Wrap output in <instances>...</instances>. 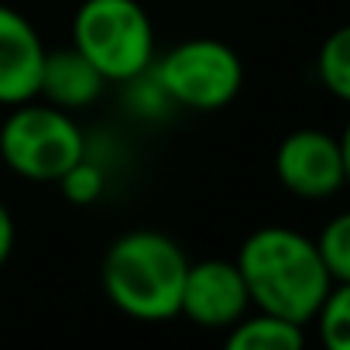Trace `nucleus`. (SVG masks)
<instances>
[{
	"mask_svg": "<svg viewBox=\"0 0 350 350\" xmlns=\"http://www.w3.org/2000/svg\"><path fill=\"white\" fill-rule=\"evenodd\" d=\"M312 323H316L326 350H347L350 347V282H336L329 288V295L319 302Z\"/></svg>",
	"mask_w": 350,
	"mask_h": 350,
	"instance_id": "obj_11",
	"label": "nucleus"
},
{
	"mask_svg": "<svg viewBox=\"0 0 350 350\" xmlns=\"http://www.w3.org/2000/svg\"><path fill=\"white\" fill-rule=\"evenodd\" d=\"M59 189H62V196L69 200V203H76V206H90V203H96L100 196H103V189H107V175H103V168L90 158V151L76 161V165H69L62 175H59Z\"/></svg>",
	"mask_w": 350,
	"mask_h": 350,
	"instance_id": "obj_14",
	"label": "nucleus"
},
{
	"mask_svg": "<svg viewBox=\"0 0 350 350\" xmlns=\"http://www.w3.org/2000/svg\"><path fill=\"white\" fill-rule=\"evenodd\" d=\"M151 79L168 103L186 110H224L244 90L241 55L217 38H189L172 45L158 62H151Z\"/></svg>",
	"mask_w": 350,
	"mask_h": 350,
	"instance_id": "obj_5",
	"label": "nucleus"
},
{
	"mask_svg": "<svg viewBox=\"0 0 350 350\" xmlns=\"http://www.w3.org/2000/svg\"><path fill=\"white\" fill-rule=\"evenodd\" d=\"M275 175L299 200H329L347 186V148L319 127L292 131L275 151Z\"/></svg>",
	"mask_w": 350,
	"mask_h": 350,
	"instance_id": "obj_6",
	"label": "nucleus"
},
{
	"mask_svg": "<svg viewBox=\"0 0 350 350\" xmlns=\"http://www.w3.org/2000/svg\"><path fill=\"white\" fill-rule=\"evenodd\" d=\"M189 258L179 241L161 230L120 234L100 265L103 295L113 309L141 323H165L179 316V295Z\"/></svg>",
	"mask_w": 350,
	"mask_h": 350,
	"instance_id": "obj_2",
	"label": "nucleus"
},
{
	"mask_svg": "<svg viewBox=\"0 0 350 350\" xmlns=\"http://www.w3.org/2000/svg\"><path fill=\"white\" fill-rule=\"evenodd\" d=\"M237 268L251 295V309L275 312L299 326H309L319 302L336 285L302 230L292 227H258L241 241Z\"/></svg>",
	"mask_w": 350,
	"mask_h": 350,
	"instance_id": "obj_1",
	"label": "nucleus"
},
{
	"mask_svg": "<svg viewBox=\"0 0 350 350\" xmlns=\"http://www.w3.org/2000/svg\"><path fill=\"white\" fill-rule=\"evenodd\" d=\"M72 45L107 83H131L154 62V25L137 0H83L72 18Z\"/></svg>",
	"mask_w": 350,
	"mask_h": 350,
	"instance_id": "obj_3",
	"label": "nucleus"
},
{
	"mask_svg": "<svg viewBox=\"0 0 350 350\" xmlns=\"http://www.w3.org/2000/svg\"><path fill=\"white\" fill-rule=\"evenodd\" d=\"M230 350H302L306 347V326L282 319L275 312H247L227 329Z\"/></svg>",
	"mask_w": 350,
	"mask_h": 350,
	"instance_id": "obj_10",
	"label": "nucleus"
},
{
	"mask_svg": "<svg viewBox=\"0 0 350 350\" xmlns=\"http://www.w3.org/2000/svg\"><path fill=\"white\" fill-rule=\"evenodd\" d=\"M103 90H107V79L100 76V69L76 45L45 49L42 79H38V100L76 113V110L93 107L103 96Z\"/></svg>",
	"mask_w": 350,
	"mask_h": 350,
	"instance_id": "obj_9",
	"label": "nucleus"
},
{
	"mask_svg": "<svg viewBox=\"0 0 350 350\" xmlns=\"http://www.w3.org/2000/svg\"><path fill=\"white\" fill-rule=\"evenodd\" d=\"M14 237H18L14 217H11L8 203L0 200V268H4V261H8V258H11V251H14Z\"/></svg>",
	"mask_w": 350,
	"mask_h": 350,
	"instance_id": "obj_15",
	"label": "nucleus"
},
{
	"mask_svg": "<svg viewBox=\"0 0 350 350\" xmlns=\"http://www.w3.org/2000/svg\"><path fill=\"white\" fill-rule=\"evenodd\" d=\"M316 76L329 96H336V100L350 96V31L347 28H336L323 42V49L316 55Z\"/></svg>",
	"mask_w": 350,
	"mask_h": 350,
	"instance_id": "obj_12",
	"label": "nucleus"
},
{
	"mask_svg": "<svg viewBox=\"0 0 350 350\" xmlns=\"http://www.w3.org/2000/svg\"><path fill=\"white\" fill-rule=\"evenodd\" d=\"M247 312H251V295H247L237 261H227V258L189 261L183 295H179V316H186L200 329L227 333Z\"/></svg>",
	"mask_w": 350,
	"mask_h": 350,
	"instance_id": "obj_7",
	"label": "nucleus"
},
{
	"mask_svg": "<svg viewBox=\"0 0 350 350\" xmlns=\"http://www.w3.org/2000/svg\"><path fill=\"white\" fill-rule=\"evenodd\" d=\"M45 42L38 28L14 8L0 4V107H18L38 96Z\"/></svg>",
	"mask_w": 350,
	"mask_h": 350,
	"instance_id": "obj_8",
	"label": "nucleus"
},
{
	"mask_svg": "<svg viewBox=\"0 0 350 350\" xmlns=\"http://www.w3.org/2000/svg\"><path fill=\"white\" fill-rule=\"evenodd\" d=\"M326 271L333 282H350V217L336 213L323 224V230L312 237Z\"/></svg>",
	"mask_w": 350,
	"mask_h": 350,
	"instance_id": "obj_13",
	"label": "nucleus"
},
{
	"mask_svg": "<svg viewBox=\"0 0 350 350\" xmlns=\"http://www.w3.org/2000/svg\"><path fill=\"white\" fill-rule=\"evenodd\" d=\"M86 151V134L76 117L38 96L11 107L0 124V158L31 183H55Z\"/></svg>",
	"mask_w": 350,
	"mask_h": 350,
	"instance_id": "obj_4",
	"label": "nucleus"
}]
</instances>
